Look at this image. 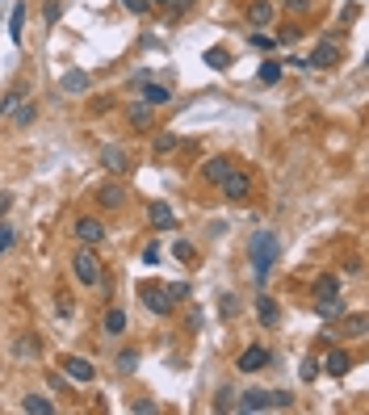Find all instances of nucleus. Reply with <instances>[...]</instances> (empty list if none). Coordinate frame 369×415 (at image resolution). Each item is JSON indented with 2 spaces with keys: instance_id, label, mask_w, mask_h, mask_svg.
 Here are the masks:
<instances>
[{
  "instance_id": "obj_1",
  "label": "nucleus",
  "mask_w": 369,
  "mask_h": 415,
  "mask_svg": "<svg viewBox=\"0 0 369 415\" xmlns=\"http://www.w3.org/2000/svg\"><path fill=\"white\" fill-rule=\"evenodd\" d=\"M273 261H277V235L273 231H256V239H252V277H256V285L269 281Z\"/></svg>"
},
{
  "instance_id": "obj_2",
  "label": "nucleus",
  "mask_w": 369,
  "mask_h": 415,
  "mask_svg": "<svg viewBox=\"0 0 369 415\" xmlns=\"http://www.w3.org/2000/svg\"><path fill=\"white\" fill-rule=\"evenodd\" d=\"M269 407H294V398L286 390L269 394V390H243L239 394V411H269Z\"/></svg>"
},
{
  "instance_id": "obj_3",
  "label": "nucleus",
  "mask_w": 369,
  "mask_h": 415,
  "mask_svg": "<svg viewBox=\"0 0 369 415\" xmlns=\"http://www.w3.org/2000/svg\"><path fill=\"white\" fill-rule=\"evenodd\" d=\"M72 269H76L80 285H101V261H97L92 247H80V252L72 256Z\"/></svg>"
},
{
  "instance_id": "obj_4",
  "label": "nucleus",
  "mask_w": 369,
  "mask_h": 415,
  "mask_svg": "<svg viewBox=\"0 0 369 415\" xmlns=\"http://www.w3.org/2000/svg\"><path fill=\"white\" fill-rule=\"evenodd\" d=\"M139 298H143V306L151 310V315H172V294H168V285H143L139 290Z\"/></svg>"
},
{
  "instance_id": "obj_5",
  "label": "nucleus",
  "mask_w": 369,
  "mask_h": 415,
  "mask_svg": "<svg viewBox=\"0 0 369 415\" xmlns=\"http://www.w3.org/2000/svg\"><path fill=\"white\" fill-rule=\"evenodd\" d=\"M336 63H340V42H336V38H323V42L306 55V68H319V72H328V68H336Z\"/></svg>"
},
{
  "instance_id": "obj_6",
  "label": "nucleus",
  "mask_w": 369,
  "mask_h": 415,
  "mask_svg": "<svg viewBox=\"0 0 369 415\" xmlns=\"http://www.w3.org/2000/svg\"><path fill=\"white\" fill-rule=\"evenodd\" d=\"M219 189H223V197H227V201H243V197L252 193V176H248V172H239V164H235V168L223 176V185H219Z\"/></svg>"
},
{
  "instance_id": "obj_7",
  "label": "nucleus",
  "mask_w": 369,
  "mask_h": 415,
  "mask_svg": "<svg viewBox=\"0 0 369 415\" xmlns=\"http://www.w3.org/2000/svg\"><path fill=\"white\" fill-rule=\"evenodd\" d=\"M273 361V352L265 348V344H252V348H243L239 352V374H260Z\"/></svg>"
},
{
  "instance_id": "obj_8",
  "label": "nucleus",
  "mask_w": 369,
  "mask_h": 415,
  "mask_svg": "<svg viewBox=\"0 0 369 415\" xmlns=\"http://www.w3.org/2000/svg\"><path fill=\"white\" fill-rule=\"evenodd\" d=\"M101 164H105V172H130V151L126 147H118V143H110V147H101Z\"/></svg>"
},
{
  "instance_id": "obj_9",
  "label": "nucleus",
  "mask_w": 369,
  "mask_h": 415,
  "mask_svg": "<svg viewBox=\"0 0 369 415\" xmlns=\"http://www.w3.org/2000/svg\"><path fill=\"white\" fill-rule=\"evenodd\" d=\"M72 235H76L84 247H97V243H105V223H97V219H76Z\"/></svg>"
},
{
  "instance_id": "obj_10",
  "label": "nucleus",
  "mask_w": 369,
  "mask_h": 415,
  "mask_svg": "<svg viewBox=\"0 0 369 415\" xmlns=\"http://www.w3.org/2000/svg\"><path fill=\"white\" fill-rule=\"evenodd\" d=\"M134 84H139L143 105H168V101H172V88H168V84H155L151 76H147V80H134Z\"/></svg>"
},
{
  "instance_id": "obj_11",
  "label": "nucleus",
  "mask_w": 369,
  "mask_h": 415,
  "mask_svg": "<svg viewBox=\"0 0 369 415\" xmlns=\"http://www.w3.org/2000/svg\"><path fill=\"white\" fill-rule=\"evenodd\" d=\"M147 223H151V231H172V227H177L172 205H168V201H151V205H147Z\"/></svg>"
},
{
  "instance_id": "obj_12",
  "label": "nucleus",
  "mask_w": 369,
  "mask_h": 415,
  "mask_svg": "<svg viewBox=\"0 0 369 415\" xmlns=\"http://www.w3.org/2000/svg\"><path fill=\"white\" fill-rule=\"evenodd\" d=\"M235 168V160H231V155H210V160H206V168H201V176L210 181V185H223V176Z\"/></svg>"
},
{
  "instance_id": "obj_13",
  "label": "nucleus",
  "mask_w": 369,
  "mask_h": 415,
  "mask_svg": "<svg viewBox=\"0 0 369 415\" xmlns=\"http://www.w3.org/2000/svg\"><path fill=\"white\" fill-rule=\"evenodd\" d=\"M63 374H68L72 382H84V386H88V382L97 378V370L88 365V361H84V356H68V361H63Z\"/></svg>"
},
{
  "instance_id": "obj_14",
  "label": "nucleus",
  "mask_w": 369,
  "mask_h": 415,
  "mask_svg": "<svg viewBox=\"0 0 369 415\" xmlns=\"http://www.w3.org/2000/svg\"><path fill=\"white\" fill-rule=\"evenodd\" d=\"M344 298L340 294H332V298H315V315H319V319H340L344 315Z\"/></svg>"
},
{
  "instance_id": "obj_15",
  "label": "nucleus",
  "mask_w": 369,
  "mask_h": 415,
  "mask_svg": "<svg viewBox=\"0 0 369 415\" xmlns=\"http://www.w3.org/2000/svg\"><path fill=\"white\" fill-rule=\"evenodd\" d=\"M122 201H126V189H122V185H114V181L97 189V205H105V210H118Z\"/></svg>"
},
{
  "instance_id": "obj_16",
  "label": "nucleus",
  "mask_w": 369,
  "mask_h": 415,
  "mask_svg": "<svg viewBox=\"0 0 369 415\" xmlns=\"http://www.w3.org/2000/svg\"><path fill=\"white\" fill-rule=\"evenodd\" d=\"M256 319H260V327H273V323L281 319V310H277V302H273L269 294L256 298Z\"/></svg>"
},
{
  "instance_id": "obj_17",
  "label": "nucleus",
  "mask_w": 369,
  "mask_h": 415,
  "mask_svg": "<svg viewBox=\"0 0 369 415\" xmlns=\"http://www.w3.org/2000/svg\"><path fill=\"white\" fill-rule=\"evenodd\" d=\"M323 370H328L332 378H344V374L352 370V356H348L344 348H332V352H328V361H323Z\"/></svg>"
},
{
  "instance_id": "obj_18",
  "label": "nucleus",
  "mask_w": 369,
  "mask_h": 415,
  "mask_svg": "<svg viewBox=\"0 0 369 415\" xmlns=\"http://www.w3.org/2000/svg\"><path fill=\"white\" fill-rule=\"evenodd\" d=\"M201 63H206L210 72H227V68H231V50H227V46H210L206 55H201Z\"/></svg>"
},
{
  "instance_id": "obj_19",
  "label": "nucleus",
  "mask_w": 369,
  "mask_h": 415,
  "mask_svg": "<svg viewBox=\"0 0 369 415\" xmlns=\"http://www.w3.org/2000/svg\"><path fill=\"white\" fill-rule=\"evenodd\" d=\"M310 294H315V298L340 294V277H336V273H319V277H315V285H310Z\"/></svg>"
},
{
  "instance_id": "obj_20",
  "label": "nucleus",
  "mask_w": 369,
  "mask_h": 415,
  "mask_svg": "<svg viewBox=\"0 0 369 415\" xmlns=\"http://www.w3.org/2000/svg\"><path fill=\"white\" fill-rule=\"evenodd\" d=\"M248 21L252 26H269L273 21V5H269V0H252V5H248Z\"/></svg>"
},
{
  "instance_id": "obj_21",
  "label": "nucleus",
  "mask_w": 369,
  "mask_h": 415,
  "mask_svg": "<svg viewBox=\"0 0 369 415\" xmlns=\"http://www.w3.org/2000/svg\"><path fill=\"white\" fill-rule=\"evenodd\" d=\"M26 92H30V88H26V84H17V88H9L5 97H0V118H9V114L21 105V101H26Z\"/></svg>"
},
{
  "instance_id": "obj_22",
  "label": "nucleus",
  "mask_w": 369,
  "mask_h": 415,
  "mask_svg": "<svg viewBox=\"0 0 369 415\" xmlns=\"http://www.w3.org/2000/svg\"><path fill=\"white\" fill-rule=\"evenodd\" d=\"M21 411H30V415H55V403L42 398V394H26L21 398Z\"/></svg>"
},
{
  "instance_id": "obj_23",
  "label": "nucleus",
  "mask_w": 369,
  "mask_h": 415,
  "mask_svg": "<svg viewBox=\"0 0 369 415\" xmlns=\"http://www.w3.org/2000/svg\"><path fill=\"white\" fill-rule=\"evenodd\" d=\"M340 319H344V336H348V340H361V336H365V327H369V319L361 315V310H357V315H348V310H344Z\"/></svg>"
},
{
  "instance_id": "obj_24",
  "label": "nucleus",
  "mask_w": 369,
  "mask_h": 415,
  "mask_svg": "<svg viewBox=\"0 0 369 415\" xmlns=\"http://www.w3.org/2000/svg\"><path fill=\"white\" fill-rule=\"evenodd\" d=\"M88 84H92V80H88V72H68V76L59 80V88H63V92H88Z\"/></svg>"
},
{
  "instance_id": "obj_25",
  "label": "nucleus",
  "mask_w": 369,
  "mask_h": 415,
  "mask_svg": "<svg viewBox=\"0 0 369 415\" xmlns=\"http://www.w3.org/2000/svg\"><path fill=\"white\" fill-rule=\"evenodd\" d=\"M126 332V310H105V336H122Z\"/></svg>"
},
{
  "instance_id": "obj_26",
  "label": "nucleus",
  "mask_w": 369,
  "mask_h": 415,
  "mask_svg": "<svg viewBox=\"0 0 369 415\" xmlns=\"http://www.w3.org/2000/svg\"><path fill=\"white\" fill-rule=\"evenodd\" d=\"M21 34H26V5H13V13H9V38L21 42Z\"/></svg>"
},
{
  "instance_id": "obj_27",
  "label": "nucleus",
  "mask_w": 369,
  "mask_h": 415,
  "mask_svg": "<svg viewBox=\"0 0 369 415\" xmlns=\"http://www.w3.org/2000/svg\"><path fill=\"white\" fill-rule=\"evenodd\" d=\"M38 348H42L38 336H21V340L13 344V356H38Z\"/></svg>"
},
{
  "instance_id": "obj_28",
  "label": "nucleus",
  "mask_w": 369,
  "mask_h": 415,
  "mask_svg": "<svg viewBox=\"0 0 369 415\" xmlns=\"http://www.w3.org/2000/svg\"><path fill=\"white\" fill-rule=\"evenodd\" d=\"M256 76H260V84H277V80H281V63L265 59V63H260V72H256Z\"/></svg>"
},
{
  "instance_id": "obj_29",
  "label": "nucleus",
  "mask_w": 369,
  "mask_h": 415,
  "mask_svg": "<svg viewBox=\"0 0 369 415\" xmlns=\"http://www.w3.org/2000/svg\"><path fill=\"white\" fill-rule=\"evenodd\" d=\"M34 118H38V110L30 105V101H21V105L13 110V122H17V126H34Z\"/></svg>"
},
{
  "instance_id": "obj_30",
  "label": "nucleus",
  "mask_w": 369,
  "mask_h": 415,
  "mask_svg": "<svg viewBox=\"0 0 369 415\" xmlns=\"http://www.w3.org/2000/svg\"><path fill=\"white\" fill-rule=\"evenodd\" d=\"M130 126L147 130V126H151V105H134V110H130Z\"/></svg>"
},
{
  "instance_id": "obj_31",
  "label": "nucleus",
  "mask_w": 369,
  "mask_h": 415,
  "mask_svg": "<svg viewBox=\"0 0 369 415\" xmlns=\"http://www.w3.org/2000/svg\"><path fill=\"white\" fill-rule=\"evenodd\" d=\"M134 365H139V348H122V352H118V370L130 374Z\"/></svg>"
},
{
  "instance_id": "obj_32",
  "label": "nucleus",
  "mask_w": 369,
  "mask_h": 415,
  "mask_svg": "<svg viewBox=\"0 0 369 415\" xmlns=\"http://www.w3.org/2000/svg\"><path fill=\"white\" fill-rule=\"evenodd\" d=\"M172 256H177V261H185V265H189L197 252H193V243H189V239H177V243H172Z\"/></svg>"
},
{
  "instance_id": "obj_33",
  "label": "nucleus",
  "mask_w": 369,
  "mask_h": 415,
  "mask_svg": "<svg viewBox=\"0 0 369 415\" xmlns=\"http://www.w3.org/2000/svg\"><path fill=\"white\" fill-rule=\"evenodd\" d=\"M298 378H302V382H315V378H319V361H310V356H306L302 365H298Z\"/></svg>"
},
{
  "instance_id": "obj_34",
  "label": "nucleus",
  "mask_w": 369,
  "mask_h": 415,
  "mask_svg": "<svg viewBox=\"0 0 369 415\" xmlns=\"http://www.w3.org/2000/svg\"><path fill=\"white\" fill-rule=\"evenodd\" d=\"M13 243H17V231H13V227H9L5 219H0V252H9Z\"/></svg>"
},
{
  "instance_id": "obj_35",
  "label": "nucleus",
  "mask_w": 369,
  "mask_h": 415,
  "mask_svg": "<svg viewBox=\"0 0 369 415\" xmlns=\"http://www.w3.org/2000/svg\"><path fill=\"white\" fill-rule=\"evenodd\" d=\"M168 151H177V134H160L155 139V155H168Z\"/></svg>"
},
{
  "instance_id": "obj_36",
  "label": "nucleus",
  "mask_w": 369,
  "mask_h": 415,
  "mask_svg": "<svg viewBox=\"0 0 369 415\" xmlns=\"http://www.w3.org/2000/svg\"><path fill=\"white\" fill-rule=\"evenodd\" d=\"M252 46H256V50H273L277 38H273V34H252Z\"/></svg>"
},
{
  "instance_id": "obj_37",
  "label": "nucleus",
  "mask_w": 369,
  "mask_h": 415,
  "mask_svg": "<svg viewBox=\"0 0 369 415\" xmlns=\"http://www.w3.org/2000/svg\"><path fill=\"white\" fill-rule=\"evenodd\" d=\"M219 310H223V319H235V294H223Z\"/></svg>"
},
{
  "instance_id": "obj_38",
  "label": "nucleus",
  "mask_w": 369,
  "mask_h": 415,
  "mask_svg": "<svg viewBox=\"0 0 369 415\" xmlns=\"http://www.w3.org/2000/svg\"><path fill=\"white\" fill-rule=\"evenodd\" d=\"M122 9H126V13H147L151 0H122Z\"/></svg>"
},
{
  "instance_id": "obj_39",
  "label": "nucleus",
  "mask_w": 369,
  "mask_h": 415,
  "mask_svg": "<svg viewBox=\"0 0 369 415\" xmlns=\"http://www.w3.org/2000/svg\"><path fill=\"white\" fill-rule=\"evenodd\" d=\"M298 34H302V30H298V26H286V30H281V34H277V42H286V46H290V42H298Z\"/></svg>"
},
{
  "instance_id": "obj_40",
  "label": "nucleus",
  "mask_w": 369,
  "mask_h": 415,
  "mask_svg": "<svg viewBox=\"0 0 369 415\" xmlns=\"http://www.w3.org/2000/svg\"><path fill=\"white\" fill-rule=\"evenodd\" d=\"M286 9H290V13H294V17H302V13H306V9H310V0H286Z\"/></svg>"
},
{
  "instance_id": "obj_41",
  "label": "nucleus",
  "mask_w": 369,
  "mask_h": 415,
  "mask_svg": "<svg viewBox=\"0 0 369 415\" xmlns=\"http://www.w3.org/2000/svg\"><path fill=\"white\" fill-rule=\"evenodd\" d=\"M59 21V0H46V26Z\"/></svg>"
},
{
  "instance_id": "obj_42",
  "label": "nucleus",
  "mask_w": 369,
  "mask_h": 415,
  "mask_svg": "<svg viewBox=\"0 0 369 415\" xmlns=\"http://www.w3.org/2000/svg\"><path fill=\"white\" fill-rule=\"evenodd\" d=\"M143 261H147V265H155V261H160V243H147V252H143Z\"/></svg>"
},
{
  "instance_id": "obj_43",
  "label": "nucleus",
  "mask_w": 369,
  "mask_h": 415,
  "mask_svg": "<svg viewBox=\"0 0 369 415\" xmlns=\"http://www.w3.org/2000/svg\"><path fill=\"white\" fill-rule=\"evenodd\" d=\"M231 398H235L231 390H219V403H215V407H219V411H231Z\"/></svg>"
},
{
  "instance_id": "obj_44",
  "label": "nucleus",
  "mask_w": 369,
  "mask_h": 415,
  "mask_svg": "<svg viewBox=\"0 0 369 415\" xmlns=\"http://www.w3.org/2000/svg\"><path fill=\"white\" fill-rule=\"evenodd\" d=\"M193 9V0H177V5H172V17H185Z\"/></svg>"
},
{
  "instance_id": "obj_45",
  "label": "nucleus",
  "mask_w": 369,
  "mask_h": 415,
  "mask_svg": "<svg viewBox=\"0 0 369 415\" xmlns=\"http://www.w3.org/2000/svg\"><path fill=\"white\" fill-rule=\"evenodd\" d=\"M13 210V193H0V219H5Z\"/></svg>"
},
{
  "instance_id": "obj_46",
  "label": "nucleus",
  "mask_w": 369,
  "mask_h": 415,
  "mask_svg": "<svg viewBox=\"0 0 369 415\" xmlns=\"http://www.w3.org/2000/svg\"><path fill=\"white\" fill-rule=\"evenodd\" d=\"M151 5H172V0H151Z\"/></svg>"
}]
</instances>
